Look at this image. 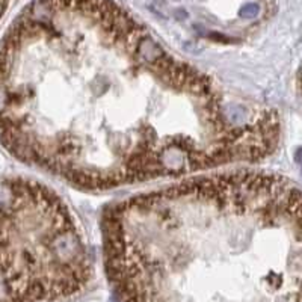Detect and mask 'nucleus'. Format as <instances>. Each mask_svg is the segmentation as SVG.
Returning <instances> with one entry per match:
<instances>
[{"mask_svg": "<svg viewBox=\"0 0 302 302\" xmlns=\"http://www.w3.org/2000/svg\"><path fill=\"white\" fill-rule=\"evenodd\" d=\"M277 111L231 95L115 0H34L0 45V141L106 192L267 157Z\"/></svg>", "mask_w": 302, "mask_h": 302, "instance_id": "1", "label": "nucleus"}, {"mask_svg": "<svg viewBox=\"0 0 302 302\" xmlns=\"http://www.w3.org/2000/svg\"><path fill=\"white\" fill-rule=\"evenodd\" d=\"M120 302H302V190L261 171L190 175L111 204Z\"/></svg>", "mask_w": 302, "mask_h": 302, "instance_id": "2", "label": "nucleus"}, {"mask_svg": "<svg viewBox=\"0 0 302 302\" xmlns=\"http://www.w3.org/2000/svg\"><path fill=\"white\" fill-rule=\"evenodd\" d=\"M95 263L68 204L29 178L0 181V302H58L84 293Z\"/></svg>", "mask_w": 302, "mask_h": 302, "instance_id": "3", "label": "nucleus"}, {"mask_svg": "<svg viewBox=\"0 0 302 302\" xmlns=\"http://www.w3.org/2000/svg\"><path fill=\"white\" fill-rule=\"evenodd\" d=\"M5 8H6L5 0H0V17H2V14H3V11H5Z\"/></svg>", "mask_w": 302, "mask_h": 302, "instance_id": "4", "label": "nucleus"}, {"mask_svg": "<svg viewBox=\"0 0 302 302\" xmlns=\"http://www.w3.org/2000/svg\"><path fill=\"white\" fill-rule=\"evenodd\" d=\"M299 82H301V88H302V68H301V73H299Z\"/></svg>", "mask_w": 302, "mask_h": 302, "instance_id": "5", "label": "nucleus"}]
</instances>
